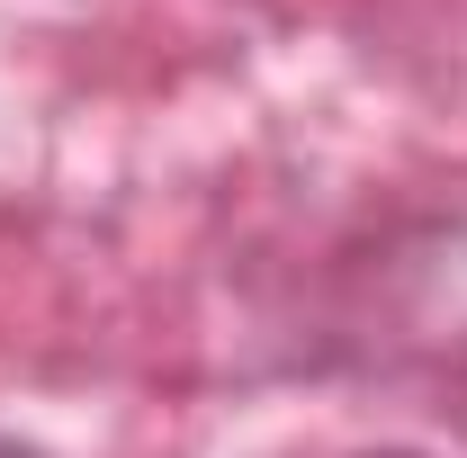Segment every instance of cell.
I'll return each mask as SVG.
<instances>
[{
	"mask_svg": "<svg viewBox=\"0 0 467 458\" xmlns=\"http://www.w3.org/2000/svg\"><path fill=\"white\" fill-rule=\"evenodd\" d=\"M0 458H36V450H18V441H0Z\"/></svg>",
	"mask_w": 467,
	"mask_h": 458,
	"instance_id": "7a4b0ae2",
	"label": "cell"
},
{
	"mask_svg": "<svg viewBox=\"0 0 467 458\" xmlns=\"http://www.w3.org/2000/svg\"><path fill=\"white\" fill-rule=\"evenodd\" d=\"M359 458H422V450H359Z\"/></svg>",
	"mask_w": 467,
	"mask_h": 458,
	"instance_id": "6da1fadb",
	"label": "cell"
}]
</instances>
